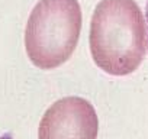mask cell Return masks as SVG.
<instances>
[{"instance_id":"obj_1","label":"cell","mask_w":148,"mask_h":139,"mask_svg":"<svg viewBox=\"0 0 148 139\" xmlns=\"http://www.w3.org/2000/svg\"><path fill=\"white\" fill-rule=\"evenodd\" d=\"M145 23L135 0H100L90 23L95 64L118 77L138 70L148 48Z\"/></svg>"},{"instance_id":"obj_2","label":"cell","mask_w":148,"mask_h":139,"mask_svg":"<svg viewBox=\"0 0 148 139\" xmlns=\"http://www.w3.org/2000/svg\"><path fill=\"white\" fill-rule=\"evenodd\" d=\"M80 31L82 9L77 0H39L25 31L31 62L41 70L62 65L76 49Z\"/></svg>"},{"instance_id":"obj_3","label":"cell","mask_w":148,"mask_h":139,"mask_svg":"<svg viewBox=\"0 0 148 139\" xmlns=\"http://www.w3.org/2000/svg\"><path fill=\"white\" fill-rule=\"evenodd\" d=\"M99 120L93 106L80 97L55 102L39 123V139H96Z\"/></svg>"},{"instance_id":"obj_4","label":"cell","mask_w":148,"mask_h":139,"mask_svg":"<svg viewBox=\"0 0 148 139\" xmlns=\"http://www.w3.org/2000/svg\"><path fill=\"white\" fill-rule=\"evenodd\" d=\"M145 19H147V41H148V0H147V6H145Z\"/></svg>"}]
</instances>
